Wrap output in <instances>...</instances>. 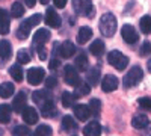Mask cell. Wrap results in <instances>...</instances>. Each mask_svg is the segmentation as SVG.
Wrapping results in <instances>:
<instances>
[{
	"instance_id": "6da1fadb",
	"label": "cell",
	"mask_w": 151,
	"mask_h": 136,
	"mask_svg": "<svg viewBox=\"0 0 151 136\" xmlns=\"http://www.w3.org/2000/svg\"><path fill=\"white\" fill-rule=\"evenodd\" d=\"M33 101L40 106L41 114L44 117H53L56 114V107L53 103V97L48 91L42 89V91H36L33 92Z\"/></svg>"
},
{
	"instance_id": "7a4b0ae2",
	"label": "cell",
	"mask_w": 151,
	"mask_h": 136,
	"mask_svg": "<svg viewBox=\"0 0 151 136\" xmlns=\"http://www.w3.org/2000/svg\"><path fill=\"white\" fill-rule=\"evenodd\" d=\"M41 18H42L41 14H33L30 18L24 20V21L20 24L18 30H17V38H18V40H23V41H24V40H27L30 30H32L35 26H38V24H40Z\"/></svg>"
},
{
	"instance_id": "3957f363",
	"label": "cell",
	"mask_w": 151,
	"mask_h": 136,
	"mask_svg": "<svg viewBox=\"0 0 151 136\" xmlns=\"http://www.w3.org/2000/svg\"><path fill=\"white\" fill-rule=\"evenodd\" d=\"M100 32H101V35L106 36V38H112V36L115 35V32H116L115 15L107 12V14H104L101 17V20H100Z\"/></svg>"
},
{
	"instance_id": "277c9868",
	"label": "cell",
	"mask_w": 151,
	"mask_h": 136,
	"mask_svg": "<svg viewBox=\"0 0 151 136\" xmlns=\"http://www.w3.org/2000/svg\"><path fill=\"white\" fill-rule=\"evenodd\" d=\"M71 3L76 14L88 18H92L95 15V8L92 5V0H71Z\"/></svg>"
},
{
	"instance_id": "5b68a950",
	"label": "cell",
	"mask_w": 151,
	"mask_h": 136,
	"mask_svg": "<svg viewBox=\"0 0 151 136\" xmlns=\"http://www.w3.org/2000/svg\"><path fill=\"white\" fill-rule=\"evenodd\" d=\"M107 62L113 68H116L118 71H122V70H125V67L129 65V58L125 56L124 53L118 52V50H112L107 55Z\"/></svg>"
},
{
	"instance_id": "8992f818",
	"label": "cell",
	"mask_w": 151,
	"mask_h": 136,
	"mask_svg": "<svg viewBox=\"0 0 151 136\" xmlns=\"http://www.w3.org/2000/svg\"><path fill=\"white\" fill-rule=\"evenodd\" d=\"M142 77H144L142 68H141V67H133V68H130V71L124 76L122 83H124L125 88H133V86L139 85V82L142 80Z\"/></svg>"
},
{
	"instance_id": "52a82bcc",
	"label": "cell",
	"mask_w": 151,
	"mask_h": 136,
	"mask_svg": "<svg viewBox=\"0 0 151 136\" xmlns=\"http://www.w3.org/2000/svg\"><path fill=\"white\" fill-rule=\"evenodd\" d=\"M53 50H55V53L58 52L62 58H65V59H68V58H71L74 53H76V45L71 42V41H64L62 44H55L53 45Z\"/></svg>"
},
{
	"instance_id": "ba28073f",
	"label": "cell",
	"mask_w": 151,
	"mask_h": 136,
	"mask_svg": "<svg viewBox=\"0 0 151 136\" xmlns=\"http://www.w3.org/2000/svg\"><path fill=\"white\" fill-rule=\"evenodd\" d=\"M50 30L47 29H38L33 35V41H32V47L35 48V50H38L40 47H44L45 42L50 40Z\"/></svg>"
},
{
	"instance_id": "9c48e42d",
	"label": "cell",
	"mask_w": 151,
	"mask_h": 136,
	"mask_svg": "<svg viewBox=\"0 0 151 136\" xmlns=\"http://www.w3.org/2000/svg\"><path fill=\"white\" fill-rule=\"evenodd\" d=\"M64 79L70 86H77L80 83V76H79V71L76 70L73 65H67L64 68Z\"/></svg>"
},
{
	"instance_id": "30bf717a",
	"label": "cell",
	"mask_w": 151,
	"mask_h": 136,
	"mask_svg": "<svg viewBox=\"0 0 151 136\" xmlns=\"http://www.w3.org/2000/svg\"><path fill=\"white\" fill-rule=\"evenodd\" d=\"M45 24L50 27H53V29H59L60 27V24H62V18L60 15L58 14V12L53 9V8H48L45 11Z\"/></svg>"
},
{
	"instance_id": "8fae6325",
	"label": "cell",
	"mask_w": 151,
	"mask_h": 136,
	"mask_svg": "<svg viewBox=\"0 0 151 136\" xmlns=\"http://www.w3.org/2000/svg\"><path fill=\"white\" fill-rule=\"evenodd\" d=\"M121 36L124 38V41L127 44H134L137 41V38H139L136 29L132 26V24H124L122 29H121Z\"/></svg>"
},
{
	"instance_id": "7c38bea8",
	"label": "cell",
	"mask_w": 151,
	"mask_h": 136,
	"mask_svg": "<svg viewBox=\"0 0 151 136\" xmlns=\"http://www.w3.org/2000/svg\"><path fill=\"white\" fill-rule=\"evenodd\" d=\"M45 77V71L42 68H30L27 71V82L30 85H40Z\"/></svg>"
},
{
	"instance_id": "4fadbf2b",
	"label": "cell",
	"mask_w": 151,
	"mask_h": 136,
	"mask_svg": "<svg viewBox=\"0 0 151 136\" xmlns=\"http://www.w3.org/2000/svg\"><path fill=\"white\" fill-rule=\"evenodd\" d=\"M118 85H119L118 77H115L113 74H106L103 82H101V89L104 92H112V91H115L118 88Z\"/></svg>"
},
{
	"instance_id": "5bb4252c",
	"label": "cell",
	"mask_w": 151,
	"mask_h": 136,
	"mask_svg": "<svg viewBox=\"0 0 151 136\" xmlns=\"http://www.w3.org/2000/svg\"><path fill=\"white\" fill-rule=\"evenodd\" d=\"M23 119H24L26 124L33 126V124H36V122H38V119H40V115H38L35 107H27L26 106V107L23 109Z\"/></svg>"
},
{
	"instance_id": "9a60e30c",
	"label": "cell",
	"mask_w": 151,
	"mask_h": 136,
	"mask_svg": "<svg viewBox=\"0 0 151 136\" xmlns=\"http://www.w3.org/2000/svg\"><path fill=\"white\" fill-rule=\"evenodd\" d=\"M26 104H27V95H26V92H18L15 95V98H14V101H12V110L21 114L23 109L26 107Z\"/></svg>"
},
{
	"instance_id": "2e32d148",
	"label": "cell",
	"mask_w": 151,
	"mask_h": 136,
	"mask_svg": "<svg viewBox=\"0 0 151 136\" xmlns=\"http://www.w3.org/2000/svg\"><path fill=\"white\" fill-rule=\"evenodd\" d=\"M11 29V20L6 9H0V35H8Z\"/></svg>"
},
{
	"instance_id": "e0dca14e",
	"label": "cell",
	"mask_w": 151,
	"mask_h": 136,
	"mask_svg": "<svg viewBox=\"0 0 151 136\" xmlns=\"http://www.w3.org/2000/svg\"><path fill=\"white\" fill-rule=\"evenodd\" d=\"M132 126L134 129H139V130L147 129L150 126V118L147 115H144V114H136L133 117V119H132Z\"/></svg>"
},
{
	"instance_id": "ac0fdd59",
	"label": "cell",
	"mask_w": 151,
	"mask_h": 136,
	"mask_svg": "<svg viewBox=\"0 0 151 136\" xmlns=\"http://www.w3.org/2000/svg\"><path fill=\"white\" fill-rule=\"evenodd\" d=\"M74 115L80 121H86L88 118H89V115H91V109H89V106H86V104H76L74 106Z\"/></svg>"
},
{
	"instance_id": "d6986e66",
	"label": "cell",
	"mask_w": 151,
	"mask_h": 136,
	"mask_svg": "<svg viewBox=\"0 0 151 136\" xmlns=\"http://www.w3.org/2000/svg\"><path fill=\"white\" fill-rule=\"evenodd\" d=\"M83 135L85 136H100L101 135V126L97 121H92L89 124H86L83 129Z\"/></svg>"
},
{
	"instance_id": "ffe728a7",
	"label": "cell",
	"mask_w": 151,
	"mask_h": 136,
	"mask_svg": "<svg viewBox=\"0 0 151 136\" xmlns=\"http://www.w3.org/2000/svg\"><path fill=\"white\" fill-rule=\"evenodd\" d=\"M92 38V29L88 27V26H82L79 33H77V42L79 44H86Z\"/></svg>"
},
{
	"instance_id": "44dd1931",
	"label": "cell",
	"mask_w": 151,
	"mask_h": 136,
	"mask_svg": "<svg viewBox=\"0 0 151 136\" xmlns=\"http://www.w3.org/2000/svg\"><path fill=\"white\" fill-rule=\"evenodd\" d=\"M12 56V45L9 41L3 40V41H0V58H2L3 60L6 59H11Z\"/></svg>"
},
{
	"instance_id": "7402d4cb",
	"label": "cell",
	"mask_w": 151,
	"mask_h": 136,
	"mask_svg": "<svg viewBox=\"0 0 151 136\" xmlns=\"http://www.w3.org/2000/svg\"><path fill=\"white\" fill-rule=\"evenodd\" d=\"M12 117V107L9 104H0V122L8 124Z\"/></svg>"
},
{
	"instance_id": "603a6c76",
	"label": "cell",
	"mask_w": 151,
	"mask_h": 136,
	"mask_svg": "<svg viewBox=\"0 0 151 136\" xmlns=\"http://www.w3.org/2000/svg\"><path fill=\"white\" fill-rule=\"evenodd\" d=\"M15 91V86L9 83V82H5V83H0V98H8L14 94Z\"/></svg>"
},
{
	"instance_id": "cb8c5ba5",
	"label": "cell",
	"mask_w": 151,
	"mask_h": 136,
	"mask_svg": "<svg viewBox=\"0 0 151 136\" xmlns=\"http://www.w3.org/2000/svg\"><path fill=\"white\" fill-rule=\"evenodd\" d=\"M89 52L94 55V56H101L103 53H104V42L101 41V40H95L92 44H91V47H89Z\"/></svg>"
},
{
	"instance_id": "d4e9b609",
	"label": "cell",
	"mask_w": 151,
	"mask_h": 136,
	"mask_svg": "<svg viewBox=\"0 0 151 136\" xmlns=\"http://www.w3.org/2000/svg\"><path fill=\"white\" fill-rule=\"evenodd\" d=\"M62 129H64L65 132H74L76 129H77V122L74 121L73 117L67 115L62 118Z\"/></svg>"
},
{
	"instance_id": "484cf974",
	"label": "cell",
	"mask_w": 151,
	"mask_h": 136,
	"mask_svg": "<svg viewBox=\"0 0 151 136\" xmlns=\"http://www.w3.org/2000/svg\"><path fill=\"white\" fill-rule=\"evenodd\" d=\"M86 79H88V83H89L91 86L92 85H97L98 80H100V68L98 67L91 68L89 71H88V74H86Z\"/></svg>"
},
{
	"instance_id": "4316f807",
	"label": "cell",
	"mask_w": 151,
	"mask_h": 136,
	"mask_svg": "<svg viewBox=\"0 0 151 136\" xmlns=\"http://www.w3.org/2000/svg\"><path fill=\"white\" fill-rule=\"evenodd\" d=\"M9 74L12 76V79H14L15 82H21L23 77H24V73H23L20 64H18V65H12V67L9 68Z\"/></svg>"
},
{
	"instance_id": "83f0119b",
	"label": "cell",
	"mask_w": 151,
	"mask_h": 136,
	"mask_svg": "<svg viewBox=\"0 0 151 136\" xmlns=\"http://www.w3.org/2000/svg\"><path fill=\"white\" fill-rule=\"evenodd\" d=\"M139 29H141V32L145 33V35L151 33V17H150V15H144V17L141 18V21H139Z\"/></svg>"
},
{
	"instance_id": "f1b7e54d",
	"label": "cell",
	"mask_w": 151,
	"mask_h": 136,
	"mask_svg": "<svg viewBox=\"0 0 151 136\" xmlns=\"http://www.w3.org/2000/svg\"><path fill=\"white\" fill-rule=\"evenodd\" d=\"M11 15L14 18H20L24 15V6L21 5V2H14L11 6Z\"/></svg>"
},
{
	"instance_id": "f546056e",
	"label": "cell",
	"mask_w": 151,
	"mask_h": 136,
	"mask_svg": "<svg viewBox=\"0 0 151 136\" xmlns=\"http://www.w3.org/2000/svg\"><path fill=\"white\" fill-rule=\"evenodd\" d=\"M17 60H18L20 65H26V64L30 62V53L27 52V48H21V50H18Z\"/></svg>"
},
{
	"instance_id": "4dcf8cb0",
	"label": "cell",
	"mask_w": 151,
	"mask_h": 136,
	"mask_svg": "<svg viewBox=\"0 0 151 136\" xmlns=\"http://www.w3.org/2000/svg\"><path fill=\"white\" fill-rule=\"evenodd\" d=\"M76 103V94L73 92H64L62 94V106L64 107H71Z\"/></svg>"
},
{
	"instance_id": "1f68e13d",
	"label": "cell",
	"mask_w": 151,
	"mask_h": 136,
	"mask_svg": "<svg viewBox=\"0 0 151 136\" xmlns=\"http://www.w3.org/2000/svg\"><path fill=\"white\" fill-rule=\"evenodd\" d=\"M91 92V85L89 83H83L80 82L77 86H76V97H80V95H88Z\"/></svg>"
},
{
	"instance_id": "d6a6232c",
	"label": "cell",
	"mask_w": 151,
	"mask_h": 136,
	"mask_svg": "<svg viewBox=\"0 0 151 136\" xmlns=\"http://www.w3.org/2000/svg\"><path fill=\"white\" fill-rule=\"evenodd\" d=\"M76 67H77L79 71L88 70V56L85 53H80L77 58H76Z\"/></svg>"
},
{
	"instance_id": "836d02e7",
	"label": "cell",
	"mask_w": 151,
	"mask_h": 136,
	"mask_svg": "<svg viewBox=\"0 0 151 136\" xmlns=\"http://www.w3.org/2000/svg\"><path fill=\"white\" fill-rule=\"evenodd\" d=\"M53 132H52V127L47 126V124H41L38 126L36 130L33 132V136H52Z\"/></svg>"
},
{
	"instance_id": "e575fe53",
	"label": "cell",
	"mask_w": 151,
	"mask_h": 136,
	"mask_svg": "<svg viewBox=\"0 0 151 136\" xmlns=\"http://www.w3.org/2000/svg\"><path fill=\"white\" fill-rule=\"evenodd\" d=\"M30 135H32V132L26 126H17L12 130V136H30Z\"/></svg>"
},
{
	"instance_id": "d590c367",
	"label": "cell",
	"mask_w": 151,
	"mask_h": 136,
	"mask_svg": "<svg viewBox=\"0 0 151 136\" xmlns=\"http://www.w3.org/2000/svg\"><path fill=\"white\" fill-rule=\"evenodd\" d=\"M89 109H91V114L98 115L100 110H101V101H100L98 98H92V100L89 101Z\"/></svg>"
},
{
	"instance_id": "8d00e7d4",
	"label": "cell",
	"mask_w": 151,
	"mask_h": 136,
	"mask_svg": "<svg viewBox=\"0 0 151 136\" xmlns=\"http://www.w3.org/2000/svg\"><path fill=\"white\" fill-rule=\"evenodd\" d=\"M137 104L145 110H151V98L150 97H142V98L137 100Z\"/></svg>"
},
{
	"instance_id": "74e56055",
	"label": "cell",
	"mask_w": 151,
	"mask_h": 136,
	"mask_svg": "<svg viewBox=\"0 0 151 136\" xmlns=\"http://www.w3.org/2000/svg\"><path fill=\"white\" fill-rule=\"evenodd\" d=\"M151 53V42L150 41H145L141 47V50H139V55L141 56H148Z\"/></svg>"
},
{
	"instance_id": "f35d334b",
	"label": "cell",
	"mask_w": 151,
	"mask_h": 136,
	"mask_svg": "<svg viewBox=\"0 0 151 136\" xmlns=\"http://www.w3.org/2000/svg\"><path fill=\"white\" fill-rule=\"evenodd\" d=\"M55 86H58V79H56V77L50 76V77H47V79H45V88L53 89Z\"/></svg>"
},
{
	"instance_id": "ab89813d",
	"label": "cell",
	"mask_w": 151,
	"mask_h": 136,
	"mask_svg": "<svg viewBox=\"0 0 151 136\" xmlns=\"http://www.w3.org/2000/svg\"><path fill=\"white\" fill-rule=\"evenodd\" d=\"M59 65H60V60L56 59V58H53L52 60H50V64H48L50 70H56V68H59Z\"/></svg>"
},
{
	"instance_id": "60d3db41",
	"label": "cell",
	"mask_w": 151,
	"mask_h": 136,
	"mask_svg": "<svg viewBox=\"0 0 151 136\" xmlns=\"http://www.w3.org/2000/svg\"><path fill=\"white\" fill-rule=\"evenodd\" d=\"M38 56H40V59L41 60H45V58H47V52H45V45L44 47H40V48H38Z\"/></svg>"
},
{
	"instance_id": "b9f144b4",
	"label": "cell",
	"mask_w": 151,
	"mask_h": 136,
	"mask_svg": "<svg viewBox=\"0 0 151 136\" xmlns=\"http://www.w3.org/2000/svg\"><path fill=\"white\" fill-rule=\"evenodd\" d=\"M67 2L68 0H53V3L58 9H62V8H65L67 6Z\"/></svg>"
},
{
	"instance_id": "7bdbcfd3",
	"label": "cell",
	"mask_w": 151,
	"mask_h": 136,
	"mask_svg": "<svg viewBox=\"0 0 151 136\" xmlns=\"http://www.w3.org/2000/svg\"><path fill=\"white\" fill-rule=\"evenodd\" d=\"M24 3H26L27 8H33L35 3H36V0H24Z\"/></svg>"
},
{
	"instance_id": "ee69618b",
	"label": "cell",
	"mask_w": 151,
	"mask_h": 136,
	"mask_svg": "<svg viewBox=\"0 0 151 136\" xmlns=\"http://www.w3.org/2000/svg\"><path fill=\"white\" fill-rule=\"evenodd\" d=\"M147 67H148V71H150V73H151V59H150V60H148V64H147Z\"/></svg>"
},
{
	"instance_id": "f6af8a7d",
	"label": "cell",
	"mask_w": 151,
	"mask_h": 136,
	"mask_svg": "<svg viewBox=\"0 0 151 136\" xmlns=\"http://www.w3.org/2000/svg\"><path fill=\"white\" fill-rule=\"evenodd\" d=\"M40 2H41L42 5H47V3H50V0H40Z\"/></svg>"
}]
</instances>
